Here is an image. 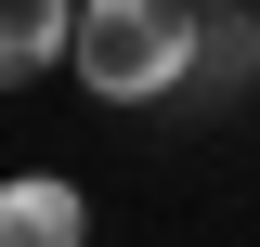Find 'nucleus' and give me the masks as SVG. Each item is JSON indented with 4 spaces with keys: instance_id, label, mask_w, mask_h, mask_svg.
Masks as SVG:
<instances>
[{
    "instance_id": "4",
    "label": "nucleus",
    "mask_w": 260,
    "mask_h": 247,
    "mask_svg": "<svg viewBox=\"0 0 260 247\" xmlns=\"http://www.w3.org/2000/svg\"><path fill=\"white\" fill-rule=\"evenodd\" d=\"M195 13H247V0H195Z\"/></svg>"
},
{
    "instance_id": "3",
    "label": "nucleus",
    "mask_w": 260,
    "mask_h": 247,
    "mask_svg": "<svg viewBox=\"0 0 260 247\" xmlns=\"http://www.w3.org/2000/svg\"><path fill=\"white\" fill-rule=\"evenodd\" d=\"M78 65V0H0V91Z\"/></svg>"
},
{
    "instance_id": "2",
    "label": "nucleus",
    "mask_w": 260,
    "mask_h": 247,
    "mask_svg": "<svg viewBox=\"0 0 260 247\" xmlns=\"http://www.w3.org/2000/svg\"><path fill=\"white\" fill-rule=\"evenodd\" d=\"M0 247H91V195L65 169H13L0 182Z\"/></svg>"
},
{
    "instance_id": "1",
    "label": "nucleus",
    "mask_w": 260,
    "mask_h": 247,
    "mask_svg": "<svg viewBox=\"0 0 260 247\" xmlns=\"http://www.w3.org/2000/svg\"><path fill=\"white\" fill-rule=\"evenodd\" d=\"M208 13L195 0H78V91L91 104H169L195 91Z\"/></svg>"
}]
</instances>
